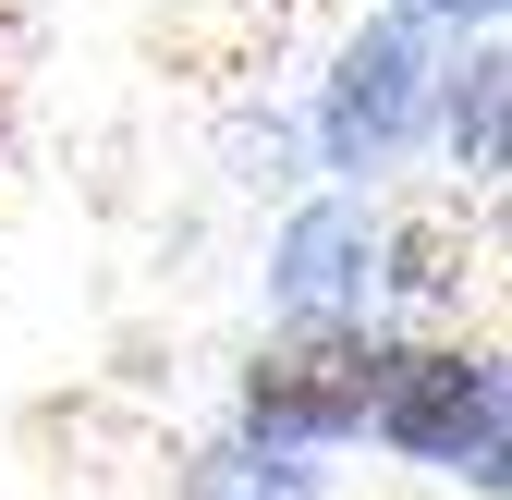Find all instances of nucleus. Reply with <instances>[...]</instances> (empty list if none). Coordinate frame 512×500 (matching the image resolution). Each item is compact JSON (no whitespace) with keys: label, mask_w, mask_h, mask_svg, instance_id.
<instances>
[{"label":"nucleus","mask_w":512,"mask_h":500,"mask_svg":"<svg viewBox=\"0 0 512 500\" xmlns=\"http://www.w3.org/2000/svg\"><path fill=\"white\" fill-rule=\"evenodd\" d=\"M366 415H378L391 452L500 488V366H488V354H378Z\"/></svg>","instance_id":"obj_1"},{"label":"nucleus","mask_w":512,"mask_h":500,"mask_svg":"<svg viewBox=\"0 0 512 500\" xmlns=\"http://www.w3.org/2000/svg\"><path fill=\"white\" fill-rule=\"evenodd\" d=\"M366 391H378V354L342 342V330H317V342L256 354L244 415H256V440H342V427H366Z\"/></svg>","instance_id":"obj_2"},{"label":"nucleus","mask_w":512,"mask_h":500,"mask_svg":"<svg viewBox=\"0 0 512 500\" xmlns=\"http://www.w3.org/2000/svg\"><path fill=\"white\" fill-rule=\"evenodd\" d=\"M415 98H427V37H415V25H378V37L342 61V86H330V159H342V171H354V159H391L403 122H415Z\"/></svg>","instance_id":"obj_3"},{"label":"nucleus","mask_w":512,"mask_h":500,"mask_svg":"<svg viewBox=\"0 0 512 500\" xmlns=\"http://www.w3.org/2000/svg\"><path fill=\"white\" fill-rule=\"evenodd\" d=\"M366 257H378V244H366L354 208H305L293 244H281V305H293V318H342V305H366L378 293Z\"/></svg>","instance_id":"obj_4"},{"label":"nucleus","mask_w":512,"mask_h":500,"mask_svg":"<svg viewBox=\"0 0 512 500\" xmlns=\"http://www.w3.org/2000/svg\"><path fill=\"white\" fill-rule=\"evenodd\" d=\"M427 13H500V0H427Z\"/></svg>","instance_id":"obj_5"}]
</instances>
